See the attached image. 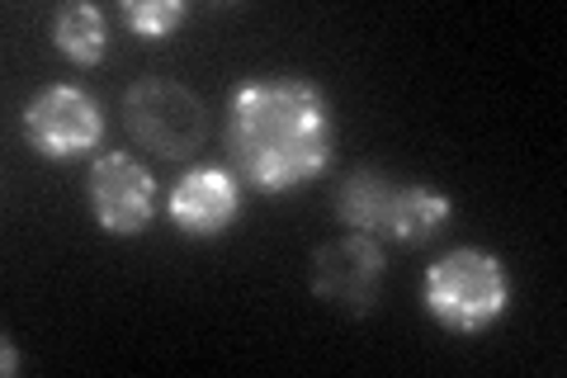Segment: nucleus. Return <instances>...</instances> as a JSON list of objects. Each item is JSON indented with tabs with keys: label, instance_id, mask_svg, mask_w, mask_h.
<instances>
[{
	"label": "nucleus",
	"instance_id": "f257e3e1",
	"mask_svg": "<svg viewBox=\"0 0 567 378\" xmlns=\"http://www.w3.org/2000/svg\"><path fill=\"white\" fill-rule=\"evenodd\" d=\"M336 104L308 76H256L233 85L223 114V147L246 190L293 194L312 185L336 156Z\"/></svg>",
	"mask_w": 567,
	"mask_h": 378
},
{
	"label": "nucleus",
	"instance_id": "f03ea898",
	"mask_svg": "<svg viewBox=\"0 0 567 378\" xmlns=\"http://www.w3.org/2000/svg\"><path fill=\"white\" fill-rule=\"evenodd\" d=\"M454 218V200L431 180H402L388 171H350L336 190V223L369 242L425 246Z\"/></svg>",
	"mask_w": 567,
	"mask_h": 378
},
{
	"label": "nucleus",
	"instance_id": "7ed1b4c3",
	"mask_svg": "<svg viewBox=\"0 0 567 378\" xmlns=\"http://www.w3.org/2000/svg\"><path fill=\"white\" fill-rule=\"evenodd\" d=\"M511 269L487 246H454L421 275V303L454 336H487L511 313Z\"/></svg>",
	"mask_w": 567,
	"mask_h": 378
},
{
	"label": "nucleus",
	"instance_id": "20e7f679",
	"mask_svg": "<svg viewBox=\"0 0 567 378\" xmlns=\"http://www.w3.org/2000/svg\"><path fill=\"white\" fill-rule=\"evenodd\" d=\"M123 129L142 152L162 161H189L208 142V104L171 76H142L123 95Z\"/></svg>",
	"mask_w": 567,
	"mask_h": 378
},
{
	"label": "nucleus",
	"instance_id": "39448f33",
	"mask_svg": "<svg viewBox=\"0 0 567 378\" xmlns=\"http://www.w3.org/2000/svg\"><path fill=\"white\" fill-rule=\"evenodd\" d=\"M20 129H24L29 152H39L43 161H81L85 152L100 147L104 110L91 90L52 81V85H39L29 95Z\"/></svg>",
	"mask_w": 567,
	"mask_h": 378
},
{
	"label": "nucleus",
	"instance_id": "423d86ee",
	"mask_svg": "<svg viewBox=\"0 0 567 378\" xmlns=\"http://www.w3.org/2000/svg\"><path fill=\"white\" fill-rule=\"evenodd\" d=\"M383 279H388V260L383 246L369 237H336L327 246L312 251L308 260V289L317 303L346 313V317H364L374 313V303L383 298Z\"/></svg>",
	"mask_w": 567,
	"mask_h": 378
},
{
	"label": "nucleus",
	"instance_id": "0eeeda50",
	"mask_svg": "<svg viewBox=\"0 0 567 378\" xmlns=\"http://www.w3.org/2000/svg\"><path fill=\"white\" fill-rule=\"evenodd\" d=\"M85 204L104 237H142L156 223V175L133 152H104L85 175Z\"/></svg>",
	"mask_w": 567,
	"mask_h": 378
},
{
	"label": "nucleus",
	"instance_id": "6e6552de",
	"mask_svg": "<svg viewBox=\"0 0 567 378\" xmlns=\"http://www.w3.org/2000/svg\"><path fill=\"white\" fill-rule=\"evenodd\" d=\"M241 180L227 166H189L171 185L166 218L185 242H218L241 218Z\"/></svg>",
	"mask_w": 567,
	"mask_h": 378
},
{
	"label": "nucleus",
	"instance_id": "1a4fd4ad",
	"mask_svg": "<svg viewBox=\"0 0 567 378\" xmlns=\"http://www.w3.org/2000/svg\"><path fill=\"white\" fill-rule=\"evenodd\" d=\"M52 48L76 67H100L104 52H110V20H104V10L85 6V0L62 6L52 14Z\"/></svg>",
	"mask_w": 567,
	"mask_h": 378
},
{
	"label": "nucleus",
	"instance_id": "9d476101",
	"mask_svg": "<svg viewBox=\"0 0 567 378\" xmlns=\"http://www.w3.org/2000/svg\"><path fill=\"white\" fill-rule=\"evenodd\" d=\"M118 14H123V24H128L137 39H147V43L175 39V33L189 24L185 0H123Z\"/></svg>",
	"mask_w": 567,
	"mask_h": 378
},
{
	"label": "nucleus",
	"instance_id": "9b49d317",
	"mask_svg": "<svg viewBox=\"0 0 567 378\" xmlns=\"http://www.w3.org/2000/svg\"><path fill=\"white\" fill-rule=\"evenodd\" d=\"M20 369V355H14V340H6V374Z\"/></svg>",
	"mask_w": 567,
	"mask_h": 378
}]
</instances>
